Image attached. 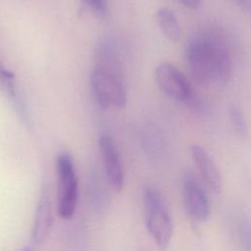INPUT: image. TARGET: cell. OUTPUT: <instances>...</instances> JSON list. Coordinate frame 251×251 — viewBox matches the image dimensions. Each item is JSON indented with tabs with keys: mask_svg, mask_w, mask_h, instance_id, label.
I'll return each instance as SVG.
<instances>
[{
	"mask_svg": "<svg viewBox=\"0 0 251 251\" xmlns=\"http://www.w3.org/2000/svg\"><path fill=\"white\" fill-rule=\"evenodd\" d=\"M186 60L191 76L200 84L228 81L232 61L224 36L216 30L196 32L186 46Z\"/></svg>",
	"mask_w": 251,
	"mask_h": 251,
	"instance_id": "6da1fadb",
	"label": "cell"
},
{
	"mask_svg": "<svg viewBox=\"0 0 251 251\" xmlns=\"http://www.w3.org/2000/svg\"><path fill=\"white\" fill-rule=\"evenodd\" d=\"M93 96L101 108H123L126 104V87L123 64L111 40H103L96 48L90 72Z\"/></svg>",
	"mask_w": 251,
	"mask_h": 251,
	"instance_id": "7a4b0ae2",
	"label": "cell"
},
{
	"mask_svg": "<svg viewBox=\"0 0 251 251\" xmlns=\"http://www.w3.org/2000/svg\"><path fill=\"white\" fill-rule=\"evenodd\" d=\"M145 225L148 233L155 244L166 250L174 234L173 219L162 195L153 187L148 186L143 191Z\"/></svg>",
	"mask_w": 251,
	"mask_h": 251,
	"instance_id": "3957f363",
	"label": "cell"
},
{
	"mask_svg": "<svg viewBox=\"0 0 251 251\" xmlns=\"http://www.w3.org/2000/svg\"><path fill=\"white\" fill-rule=\"evenodd\" d=\"M58 179L57 212L61 219L70 220L75 213L78 199V178L74 160L68 152H61L56 159Z\"/></svg>",
	"mask_w": 251,
	"mask_h": 251,
	"instance_id": "277c9868",
	"label": "cell"
},
{
	"mask_svg": "<svg viewBox=\"0 0 251 251\" xmlns=\"http://www.w3.org/2000/svg\"><path fill=\"white\" fill-rule=\"evenodd\" d=\"M182 200L187 215L197 223L210 218L211 205L208 194L198 177L191 171L182 176Z\"/></svg>",
	"mask_w": 251,
	"mask_h": 251,
	"instance_id": "5b68a950",
	"label": "cell"
},
{
	"mask_svg": "<svg viewBox=\"0 0 251 251\" xmlns=\"http://www.w3.org/2000/svg\"><path fill=\"white\" fill-rule=\"evenodd\" d=\"M156 82L161 91L167 96L181 102L192 99L191 85L186 76L174 65L163 62L155 71Z\"/></svg>",
	"mask_w": 251,
	"mask_h": 251,
	"instance_id": "8992f818",
	"label": "cell"
},
{
	"mask_svg": "<svg viewBox=\"0 0 251 251\" xmlns=\"http://www.w3.org/2000/svg\"><path fill=\"white\" fill-rule=\"evenodd\" d=\"M98 147L107 180L111 187L119 192L124 188L125 172L117 146L109 134L101 133L98 138Z\"/></svg>",
	"mask_w": 251,
	"mask_h": 251,
	"instance_id": "52a82bcc",
	"label": "cell"
},
{
	"mask_svg": "<svg viewBox=\"0 0 251 251\" xmlns=\"http://www.w3.org/2000/svg\"><path fill=\"white\" fill-rule=\"evenodd\" d=\"M54 222L53 204L47 190H42L38 199L33 223L31 227V238L36 244H41L48 238Z\"/></svg>",
	"mask_w": 251,
	"mask_h": 251,
	"instance_id": "ba28073f",
	"label": "cell"
},
{
	"mask_svg": "<svg viewBox=\"0 0 251 251\" xmlns=\"http://www.w3.org/2000/svg\"><path fill=\"white\" fill-rule=\"evenodd\" d=\"M190 152L192 160L196 165L202 179L215 193H221L223 188L222 176L213 158L205 148L198 144H193L190 147Z\"/></svg>",
	"mask_w": 251,
	"mask_h": 251,
	"instance_id": "9c48e42d",
	"label": "cell"
},
{
	"mask_svg": "<svg viewBox=\"0 0 251 251\" xmlns=\"http://www.w3.org/2000/svg\"><path fill=\"white\" fill-rule=\"evenodd\" d=\"M157 22L163 34L171 41H177L180 38L181 30L176 17L168 8H160L157 11Z\"/></svg>",
	"mask_w": 251,
	"mask_h": 251,
	"instance_id": "30bf717a",
	"label": "cell"
},
{
	"mask_svg": "<svg viewBox=\"0 0 251 251\" xmlns=\"http://www.w3.org/2000/svg\"><path fill=\"white\" fill-rule=\"evenodd\" d=\"M0 90L5 92L10 97V99L13 100L15 107H17L21 115L23 116L26 115L25 112V105L18 93L15 75L13 73L5 69L1 63H0Z\"/></svg>",
	"mask_w": 251,
	"mask_h": 251,
	"instance_id": "8fae6325",
	"label": "cell"
},
{
	"mask_svg": "<svg viewBox=\"0 0 251 251\" xmlns=\"http://www.w3.org/2000/svg\"><path fill=\"white\" fill-rule=\"evenodd\" d=\"M229 118L234 130L239 135L245 136L247 133V125L240 109H238L237 107H231L229 109Z\"/></svg>",
	"mask_w": 251,
	"mask_h": 251,
	"instance_id": "7c38bea8",
	"label": "cell"
},
{
	"mask_svg": "<svg viewBox=\"0 0 251 251\" xmlns=\"http://www.w3.org/2000/svg\"><path fill=\"white\" fill-rule=\"evenodd\" d=\"M82 1L85 4H87L97 14L104 15L107 12L106 0H82Z\"/></svg>",
	"mask_w": 251,
	"mask_h": 251,
	"instance_id": "4fadbf2b",
	"label": "cell"
},
{
	"mask_svg": "<svg viewBox=\"0 0 251 251\" xmlns=\"http://www.w3.org/2000/svg\"><path fill=\"white\" fill-rule=\"evenodd\" d=\"M21 251H34V249H33V247H31V246H25V247H24Z\"/></svg>",
	"mask_w": 251,
	"mask_h": 251,
	"instance_id": "5bb4252c",
	"label": "cell"
}]
</instances>
